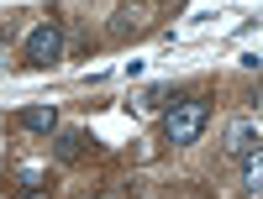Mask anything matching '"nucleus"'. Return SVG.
Returning a JSON list of instances; mask_svg holds the SVG:
<instances>
[{"label":"nucleus","instance_id":"1","mask_svg":"<svg viewBox=\"0 0 263 199\" xmlns=\"http://www.w3.org/2000/svg\"><path fill=\"white\" fill-rule=\"evenodd\" d=\"M205 121H211V105H205L200 95H190V100H179V105L163 116V131H168L174 147H190V142L205 131Z\"/></svg>","mask_w":263,"mask_h":199},{"label":"nucleus","instance_id":"2","mask_svg":"<svg viewBox=\"0 0 263 199\" xmlns=\"http://www.w3.org/2000/svg\"><path fill=\"white\" fill-rule=\"evenodd\" d=\"M21 58H27L32 69L58 63L63 58V27H58V21H37V27L27 32V42H21Z\"/></svg>","mask_w":263,"mask_h":199},{"label":"nucleus","instance_id":"3","mask_svg":"<svg viewBox=\"0 0 263 199\" xmlns=\"http://www.w3.org/2000/svg\"><path fill=\"white\" fill-rule=\"evenodd\" d=\"M153 16H158L153 0H121L116 16H111V37H142V32H153Z\"/></svg>","mask_w":263,"mask_h":199},{"label":"nucleus","instance_id":"4","mask_svg":"<svg viewBox=\"0 0 263 199\" xmlns=\"http://www.w3.org/2000/svg\"><path fill=\"white\" fill-rule=\"evenodd\" d=\"M258 147H263V131L253 121H237L227 131V152H232V158H248V152H258Z\"/></svg>","mask_w":263,"mask_h":199},{"label":"nucleus","instance_id":"5","mask_svg":"<svg viewBox=\"0 0 263 199\" xmlns=\"http://www.w3.org/2000/svg\"><path fill=\"white\" fill-rule=\"evenodd\" d=\"M16 126H21V131H37V137H48V131H58V110H53V105L16 110Z\"/></svg>","mask_w":263,"mask_h":199},{"label":"nucleus","instance_id":"6","mask_svg":"<svg viewBox=\"0 0 263 199\" xmlns=\"http://www.w3.org/2000/svg\"><path fill=\"white\" fill-rule=\"evenodd\" d=\"M242 184H248V194H253V199H263V147L242 158Z\"/></svg>","mask_w":263,"mask_h":199},{"label":"nucleus","instance_id":"7","mask_svg":"<svg viewBox=\"0 0 263 199\" xmlns=\"http://www.w3.org/2000/svg\"><path fill=\"white\" fill-rule=\"evenodd\" d=\"M84 147H90V137H84V131H63V137H58V158H63V163H74Z\"/></svg>","mask_w":263,"mask_h":199},{"label":"nucleus","instance_id":"8","mask_svg":"<svg viewBox=\"0 0 263 199\" xmlns=\"http://www.w3.org/2000/svg\"><path fill=\"white\" fill-rule=\"evenodd\" d=\"M21 199H48V184H27V194Z\"/></svg>","mask_w":263,"mask_h":199},{"label":"nucleus","instance_id":"9","mask_svg":"<svg viewBox=\"0 0 263 199\" xmlns=\"http://www.w3.org/2000/svg\"><path fill=\"white\" fill-rule=\"evenodd\" d=\"M100 199H126V194H121V189H111V194H100Z\"/></svg>","mask_w":263,"mask_h":199}]
</instances>
